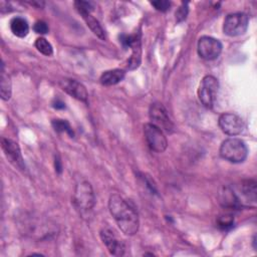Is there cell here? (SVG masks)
Here are the masks:
<instances>
[{"label":"cell","instance_id":"6da1fadb","mask_svg":"<svg viewBox=\"0 0 257 257\" xmlns=\"http://www.w3.org/2000/svg\"><path fill=\"white\" fill-rule=\"evenodd\" d=\"M108 209L123 234L133 236L139 231L140 220L137 211L119 195L113 194L109 197Z\"/></svg>","mask_w":257,"mask_h":257},{"label":"cell","instance_id":"7a4b0ae2","mask_svg":"<svg viewBox=\"0 0 257 257\" xmlns=\"http://www.w3.org/2000/svg\"><path fill=\"white\" fill-rule=\"evenodd\" d=\"M219 153L224 160L237 164L246 160L248 149L242 140L237 138H230L221 144Z\"/></svg>","mask_w":257,"mask_h":257},{"label":"cell","instance_id":"3957f363","mask_svg":"<svg viewBox=\"0 0 257 257\" xmlns=\"http://www.w3.org/2000/svg\"><path fill=\"white\" fill-rule=\"evenodd\" d=\"M72 203L80 213H86L93 208L95 204V197L92 187L88 182L82 181L76 185L72 197Z\"/></svg>","mask_w":257,"mask_h":257},{"label":"cell","instance_id":"277c9868","mask_svg":"<svg viewBox=\"0 0 257 257\" xmlns=\"http://www.w3.org/2000/svg\"><path fill=\"white\" fill-rule=\"evenodd\" d=\"M219 89V82L213 75H206L200 82L198 89V96L200 101L207 108H211L214 105L216 96Z\"/></svg>","mask_w":257,"mask_h":257},{"label":"cell","instance_id":"5b68a950","mask_svg":"<svg viewBox=\"0 0 257 257\" xmlns=\"http://www.w3.org/2000/svg\"><path fill=\"white\" fill-rule=\"evenodd\" d=\"M249 18L243 12L228 14L223 23V32L228 36H239L246 32Z\"/></svg>","mask_w":257,"mask_h":257},{"label":"cell","instance_id":"8992f818","mask_svg":"<svg viewBox=\"0 0 257 257\" xmlns=\"http://www.w3.org/2000/svg\"><path fill=\"white\" fill-rule=\"evenodd\" d=\"M149 116L151 119V123L166 132L168 134H173L175 131V125L171 120L169 113L165 106L160 102L152 103L149 109Z\"/></svg>","mask_w":257,"mask_h":257},{"label":"cell","instance_id":"52a82bcc","mask_svg":"<svg viewBox=\"0 0 257 257\" xmlns=\"http://www.w3.org/2000/svg\"><path fill=\"white\" fill-rule=\"evenodd\" d=\"M144 135L146 142L152 151L163 153L167 149L168 141L164 132L153 123L149 122L144 124Z\"/></svg>","mask_w":257,"mask_h":257},{"label":"cell","instance_id":"ba28073f","mask_svg":"<svg viewBox=\"0 0 257 257\" xmlns=\"http://www.w3.org/2000/svg\"><path fill=\"white\" fill-rule=\"evenodd\" d=\"M198 54L205 60H214L222 52V43L211 36H202L198 40Z\"/></svg>","mask_w":257,"mask_h":257},{"label":"cell","instance_id":"9c48e42d","mask_svg":"<svg viewBox=\"0 0 257 257\" xmlns=\"http://www.w3.org/2000/svg\"><path fill=\"white\" fill-rule=\"evenodd\" d=\"M120 42L124 47L132 48V55L127 61V68L134 70L138 68L141 64V55H142V46H141V37L139 34L134 35H121Z\"/></svg>","mask_w":257,"mask_h":257},{"label":"cell","instance_id":"30bf717a","mask_svg":"<svg viewBox=\"0 0 257 257\" xmlns=\"http://www.w3.org/2000/svg\"><path fill=\"white\" fill-rule=\"evenodd\" d=\"M219 126L221 131L228 136L240 135L244 130L243 119L232 112H225L219 116Z\"/></svg>","mask_w":257,"mask_h":257},{"label":"cell","instance_id":"8fae6325","mask_svg":"<svg viewBox=\"0 0 257 257\" xmlns=\"http://www.w3.org/2000/svg\"><path fill=\"white\" fill-rule=\"evenodd\" d=\"M100 238L111 255L122 256L124 254V251H125L124 242L116 236L113 230L109 228H103L100 231Z\"/></svg>","mask_w":257,"mask_h":257},{"label":"cell","instance_id":"7c38bea8","mask_svg":"<svg viewBox=\"0 0 257 257\" xmlns=\"http://www.w3.org/2000/svg\"><path fill=\"white\" fill-rule=\"evenodd\" d=\"M2 149L10 163H12L15 167H17L21 170H23L25 168L19 146L16 142H14L10 139L3 138L2 139Z\"/></svg>","mask_w":257,"mask_h":257},{"label":"cell","instance_id":"4fadbf2b","mask_svg":"<svg viewBox=\"0 0 257 257\" xmlns=\"http://www.w3.org/2000/svg\"><path fill=\"white\" fill-rule=\"evenodd\" d=\"M60 86L62 89L67 92L69 95L73 96L74 98L86 102L87 100V91L85 86L75 79H63L60 81Z\"/></svg>","mask_w":257,"mask_h":257},{"label":"cell","instance_id":"5bb4252c","mask_svg":"<svg viewBox=\"0 0 257 257\" xmlns=\"http://www.w3.org/2000/svg\"><path fill=\"white\" fill-rule=\"evenodd\" d=\"M218 199H219L220 204L226 209L235 210V209L242 207V205L239 201V198L236 194V191L229 186L221 188V190L218 194Z\"/></svg>","mask_w":257,"mask_h":257},{"label":"cell","instance_id":"9a60e30c","mask_svg":"<svg viewBox=\"0 0 257 257\" xmlns=\"http://www.w3.org/2000/svg\"><path fill=\"white\" fill-rule=\"evenodd\" d=\"M239 192L241 194V198H240V202L241 205H249V203H256V194H257V190H256V181L252 180V179H248V180H244L242 181L240 188H239Z\"/></svg>","mask_w":257,"mask_h":257},{"label":"cell","instance_id":"2e32d148","mask_svg":"<svg viewBox=\"0 0 257 257\" xmlns=\"http://www.w3.org/2000/svg\"><path fill=\"white\" fill-rule=\"evenodd\" d=\"M125 72L122 69H110V70H106L104 71L99 78V81L102 85L105 86H110V85H114L118 82H120L123 78H124Z\"/></svg>","mask_w":257,"mask_h":257},{"label":"cell","instance_id":"e0dca14e","mask_svg":"<svg viewBox=\"0 0 257 257\" xmlns=\"http://www.w3.org/2000/svg\"><path fill=\"white\" fill-rule=\"evenodd\" d=\"M10 29L17 37H25L29 32V25L26 19L22 17H13L10 20Z\"/></svg>","mask_w":257,"mask_h":257},{"label":"cell","instance_id":"ac0fdd59","mask_svg":"<svg viewBox=\"0 0 257 257\" xmlns=\"http://www.w3.org/2000/svg\"><path fill=\"white\" fill-rule=\"evenodd\" d=\"M83 20L85 21L86 25L89 27V29L97 36L99 37L100 39H104L105 38V34H104V30L102 29L101 25L99 24V22L90 14V12H87V11H80L78 12Z\"/></svg>","mask_w":257,"mask_h":257},{"label":"cell","instance_id":"d6986e66","mask_svg":"<svg viewBox=\"0 0 257 257\" xmlns=\"http://www.w3.org/2000/svg\"><path fill=\"white\" fill-rule=\"evenodd\" d=\"M0 93L3 100H9L11 97V80L9 75L4 70V65L1 68V80H0Z\"/></svg>","mask_w":257,"mask_h":257},{"label":"cell","instance_id":"ffe728a7","mask_svg":"<svg viewBox=\"0 0 257 257\" xmlns=\"http://www.w3.org/2000/svg\"><path fill=\"white\" fill-rule=\"evenodd\" d=\"M51 124L53 126V128L55 130V132L57 133H67L70 137H73V131L69 124L68 121H66L65 119H60V118H56V119H53L51 121Z\"/></svg>","mask_w":257,"mask_h":257},{"label":"cell","instance_id":"44dd1931","mask_svg":"<svg viewBox=\"0 0 257 257\" xmlns=\"http://www.w3.org/2000/svg\"><path fill=\"white\" fill-rule=\"evenodd\" d=\"M35 47H36V49H37L40 53H42V54H44V55H46V56H50V55H52V53H53L52 45H51L45 38H43V37H39V38L36 39V41H35Z\"/></svg>","mask_w":257,"mask_h":257},{"label":"cell","instance_id":"7402d4cb","mask_svg":"<svg viewBox=\"0 0 257 257\" xmlns=\"http://www.w3.org/2000/svg\"><path fill=\"white\" fill-rule=\"evenodd\" d=\"M233 223H234V219L229 214H223V215L218 216V218H217L218 227H220L221 229H224V230L231 228L233 226Z\"/></svg>","mask_w":257,"mask_h":257},{"label":"cell","instance_id":"603a6c76","mask_svg":"<svg viewBox=\"0 0 257 257\" xmlns=\"http://www.w3.org/2000/svg\"><path fill=\"white\" fill-rule=\"evenodd\" d=\"M188 3H182V5L178 8V10L176 11V20L177 22H182L183 20L186 19L187 15H188Z\"/></svg>","mask_w":257,"mask_h":257},{"label":"cell","instance_id":"cb8c5ba5","mask_svg":"<svg viewBox=\"0 0 257 257\" xmlns=\"http://www.w3.org/2000/svg\"><path fill=\"white\" fill-rule=\"evenodd\" d=\"M151 4L158 10L161 12H166L170 9L171 7V3L167 0H157V1H152Z\"/></svg>","mask_w":257,"mask_h":257},{"label":"cell","instance_id":"d4e9b609","mask_svg":"<svg viewBox=\"0 0 257 257\" xmlns=\"http://www.w3.org/2000/svg\"><path fill=\"white\" fill-rule=\"evenodd\" d=\"M33 30L38 33V34H46L48 32V26L44 21H36L34 26H33Z\"/></svg>","mask_w":257,"mask_h":257},{"label":"cell","instance_id":"484cf974","mask_svg":"<svg viewBox=\"0 0 257 257\" xmlns=\"http://www.w3.org/2000/svg\"><path fill=\"white\" fill-rule=\"evenodd\" d=\"M52 106L56 109H61V108H64L65 107V103L63 101H61L60 99L56 98L53 102H52Z\"/></svg>","mask_w":257,"mask_h":257},{"label":"cell","instance_id":"4316f807","mask_svg":"<svg viewBox=\"0 0 257 257\" xmlns=\"http://www.w3.org/2000/svg\"><path fill=\"white\" fill-rule=\"evenodd\" d=\"M55 171L58 173V174H60L61 173V171H62V166H61V162H60V160L58 159V158H55Z\"/></svg>","mask_w":257,"mask_h":257}]
</instances>
